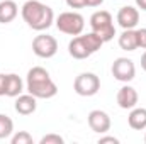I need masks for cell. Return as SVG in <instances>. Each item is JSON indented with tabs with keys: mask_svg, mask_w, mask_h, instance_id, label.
Segmentation results:
<instances>
[{
	"mask_svg": "<svg viewBox=\"0 0 146 144\" xmlns=\"http://www.w3.org/2000/svg\"><path fill=\"white\" fill-rule=\"evenodd\" d=\"M26 90L36 98H53L58 93L56 83L51 80L48 70H44L42 66H34L27 71Z\"/></svg>",
	"mask_w": 146,
	"mask_h": 144,
	"instance_id": "7a4b0ae2",
	"label": "cell"
},
{
	"mask_svg": "<svg viewBox=\"0 0 146 144\" xmlns=\"http://www.w3.org/2000/svg\"><path fill=\"white\" fill-rule=\"evenodd\" d=\"M115 19L122 29H134L139 22V10L133 5H124L119 9Z\"/></svg>",
	"mask_w": 146,
	"mask_h": 144,
	"instance_id": "9c48e42d",
	"label": "cell"
},
{
	"mask_svg": "<svg viewBox=\"0 0 146 144\" xmlns=\"http://www.w3.org/2000/svg\"><path fill=\"white\" fill-rule=\"evenodd\" d=\"M15 112L21 115H31L34 114L37 108V98L31 93H21L19 97H15Z\"/></svg>",
	"mask_w": 146,
	"mask_h": 144,
	"instance_id": "8fae6325",
	"label": "cell"
},
{
	"mask_svg": "<svg viewBox=\"0 0 146 144\" xmlns=\"http://www.w3.org/2000/svg\"><path fill=\"white\" fill-rule=\"evenodd\" d=\"M41 144H63L65 143V139L60 136V134H46V136H42L41 137Z\"/></svg>",
	"mask_w": 146,
	"mask_h": 144,
	"instance_id": "ffe728a7",
	"label": "cell"
},
{
	"mask_svg": "<svg viewBox=\"0 0 146 144\" xmlns=\"http://www.w3.org/2000/svg\"><path fill=\"white\" fill-rule=\"evenodd\" d=\"M90 27L92 32H95L104 42H109L115 36V26H114V19L107 10H97L92 14L90 17Z\"/></svg>",
	"mask_w": 146,
	"mask_h": 144,
	"instance_id": "3957f363",
	"label": "cell"
},
{
	"mask_svg": "<svg viewBox=\"0 0 146 144\" xmlns=\"http://www.w3.org/2000/svg\"><path fill=\"white\" fill-rule=\"evenodd\" d=\"M87 122H88V127H90L94 132H97V134H106V132H109L110 126H112L109 114L104 112V110H99V108H95V110H92V112L88 114Z\"/></svg>",
	"mask_w": 146,
	"mask_h": 144,
	"instance_id": "ba28073f",
	"label": "cell"
},
{
	"mask_svg": "<svg viewBox=\"0 0 146 144\" xmlns=\"http://www.w3.org/2000/svg\"><path fill=\"white\" fill-rule=\"evenodd\" d=\"M110 71L117 81L129 83L136 76V66H134V61L129 58H117V59H114Z\"/></svg>",
	"mask_w": 146,
	"mask_h": 144,
	"instance_id": "52a82bcc",
	"label": "cell"
},
{
	"mask_svg": "<svg viewBox=\"0 0 146 144\" xmlns=\"http://www.w3.org/2000/svg\"><path fill=\"white\" fill-rule=\"evenodd\" d=\"M33 53L37 58L49 59L58 53V41L49 34H39L33 39Z\"/></svg>",
	"mask_w": 146,
	"mask_h": 144,
	"instance_id": "8992f818",
	"label": "cell"
},
{
	"mask_svg": "<svg viewBox=\"0 0 146 144\" xmlns=\"http://www.w3.org/2000/svg\"><path fill=\"white\" fill-rule=\"evenodd\" d=\"M141 68L146 71V51L143 53V56H141Z\"/></svg>",
	"mask_w": 146,
	"mask_h": 144,
	"instance_id": "4316f807",
	"label": "cell"
},
{
	"mask_svg": "<svg viewBox=\"0 0 146 144\" xmlns=\"http://www.w3.org/2000/svg\"><path fill=\"white\" fill-rule=\"evenodd\" d=\"M14 134V120L5 115L0 114V139H7Z\"/></svg>",
	"mask_w": 146,
	"mask_h": 144,
	"instance_id": "e0dca14e",
	"label": "cell"
},
{
	"mask_svg": "<svg viewBox=\"0 0 146 144\" xmlns=\"http://www.w3.org/2000/svg\"><path fill=\"white\" fill-rule=\"evenodd\" d=\"M10 143L12 144H33L34 139H33V136L27 131H19V132L10 136Z\"/></svg>",
	"mask_w": 146,
	"mask_h": 144,
	"instance_id": "d6986e66",
	"label": "cell"
},
{
	"mask_svg": "<svg viewBox=\"0 0 146 144\" xmlns=\"http://www.w3.org/2000/svg\"><path fill=\"white\" fill-rule=\"evenodd\" d=\"M73 90L80 97H94L100 90V78L95 73H80L73 81Z\"/></svg>",
	"mask_w": 146,
	"mask_h": 144,
	"instance_id": "5b68a950",
	"label": "cell"
},
{
	"mask_svg": "<svg viewBox=\"0 0 146 144\" xmlns=\"http://www.w3.org/2000/svg\"><path fill=\"white\" fill-rule=\"evenodd\" d=\"M68 53H70V56L75 58V59H87L88 56H92V53H90V49L87 48L85 39H83L82 34H80V36H75L72 41H70V44H68Z\"/></svg>",
	"mask_w": 146,
	"mask_h": 144,
	"instance_id": "7c38bea8",
	"label": "cell"
},
{
	"mask_svg": "<svg viewBox=\"0 0 146 144\" xmlns=\"http://www.w3.org/2000/svg\"><path fill=\"white\" fill-rule=\"evenodd\" d=\"M5 83H7V75L0 73V97L5 95Z\"/></svg>",
	"mask_w": 146,
	"mask_h": 144,
	"instance_id": "cb8c5ba5",
	"label": "cell"
},
{
	"mask_svg": "<svg viewBox=\"0 0 146 144\" xmlns=\"http://www.w3.org/2000/svg\"><path fill=\"white\" fill-rule=\"evenodd\" d=\"M21 15L31 29L39 31V32L49 29L54 22L53 9L39 0H27L21 9Z\"/></svg>",
	"mask_w": 146,
	"mask_h": 144,
	"instance_id": "6da1fadb",
	"label": "cell"
},
{
	"mask_svg": "<svg viewBox=\"0 0 146 144\" xmlns=\"http://www.w3.org/2000/svg\"><path fill=\"white\" fill-rule=\"evenodd\" d=\"M136 39H138V48L146 49V27L136 29Z\"/></svg>",
	"mask_w": 146,
	"mask_h": 144,
	"instance_id": "44dd1931",
	"label": "cell"
},
{
	"mask_svg": "<svg viewBox=\"0 0 146 144\" xmlns=\"http://www.w3.org/2000/svg\"><path fill=\"white\" fill-rule=\"evenodd\" d=\"M134 2H136L138 9H141V10H145L146 12V0H134Z\"/></svg>",
	"mask_w": 146,
	"mask_h": 144,
	"instance_id": "484cf974",
	"label": "cell"
},
{
	"mask_svg": "<svg viewBox=\"0 0 146 144\" xmlns=\"http://www.w3.org/2000/svg\"><path fill=\"white\" fill-rule=\"evenodd\" d=\"M66 5L70 9H83L87 7V0H66Z\"/></svg>",
	"mask_w": 146,
	"mask_h": 144,
	"instance_id": "7402d4cb",
	"label": "cell"
},
{
	"mask_svg": "<svg viewBox=\"0 0 146 144\" xmlns=\"http://www.w3.org/2000/svg\"><path fill=\"white\" fill-rule=\"evenodd\" d=\"M145 143H146V134H145Z\"/></svg>",
	"mask_w": 146,
	"mask_h": 144,
	"instance_id": "83f0119b",
	"label": "cell"
},
{
	"mask_svg": "<svg viewBox=\"0 0 146 144\" xmlns=\"http://www.w3.org/2000/svg\"><path fill=\"white\" fill-rule=\"evenodd\" d=\"M24 92V81L19 75L15 73H9L7 75V83H5V97H19Z\"/></svg>",
	"mask_w": 146,
	"mask_h": 144,
	"instance_id": "4fadbf2b",
	"label": "cell"
},
{
	"mask_svg": "<svg viewBox=\"0 0 146 144\" xmlns=\"http://www.w3.org/2000/svg\"><path fill=\"white\" fill-rule=\"evenodd\" d=\"M19 14V7L14 0L0 2V24H10Z\"/></svg>",
	"mask_w": 146,
	"mask_h": 144,
	"instance_id": "9a60e30c",
	"label": "cell"
},
{
	"mask_svg": "<svg viewBox=\"0 0 146 144\" xmlns=\"http://www.w3.org/2000/svg\"><path fill=\"white\" fill-rule=\"evenodd\" d=\"M127 124L134 131H145L146 129V108L145 107L131 108V112L127 115Z\"/></svg>",
	"mask_w": 146,
	"mask_h": 144,
	"instance_id": "5bb4252c",
	"label": "cell"
},
{
	"mask_svg": "<svg viewBox=\"0 0 146 144\" xmlns=\"http://www.w3.org/2000/svg\"><path fill=\"white\" fill-rule=\"evenodd\" d=\"M102 3H104V0H87V7H99Z\"/></svg>",
	"mask_w": 146,
	"mask_h": 144,
	"instance_id": "d4e9b609",
	"label": "cell"
},
{
	"mask_svg": "<svg viewBox=\"0 0 146 144\" xmlns=\"http://www.w3.org/2000/svg\"><path fill=\"white\" fill-rule=\"evenodd\" d=\"M54 24L58 27L60 32L68 34V36H80L85 29V19L82 14L75 12V10H68V12H61L56 19Z\"/></svg>",
	"mask_w": 146,
	"mask_h": 144,
	"instance_id": "277c9868",
	"label": "cell"
},
{
	"mask_svg": "<svg viewBox=\"0 0 146 144\" xmlns=\"http://www.w3.org/2000/svg\"><path fill=\"white\" fill-rule=\"evenodd\" d=\"M115 100H117V105H119L121 108H124V110H131V108H134L136 105H138L139 95H138L136 88H133L131 85H124V87L119 88Z\"/></svg>",
	"mask_w": 146,
	"mask_h": 144,
	"instance_id": "30bf717a",
	"label": "cell"
},
{
	"mask_svg": "<svg viewBox=\"0 0 146 144\" xmlns=\"http://www.w3.org/2000/svg\"><path fill=\"white\" fill-rule=\"evenodd\" d=\"M119 48L124 51H136L138 49V39H136V29H124L119 36Z\"/></svg>",
	"mask_w": 146,
	"mask_h": 144,
	"instance_id": "2e32d148",
	"label": "cell"
},
{
	"mask_svg": "<svg viewBox=\"0 0 146 144\" xmlns=\"http://www.w3.org/2000/svg\"><path fill=\"white\" fill-rule=\"evenodd\" d=\"M82 36H83L85 44H87V48L90 49V53H92V54H94V53H97V51L102 48V44H104V41L97 36L95 32H87V34H82Z\"/></svg>",
	"mask_w": 146,
	"mask_h": 144,
	"instance_id": "ac0fdd59",
	"label": "cell"
},
{
	"mask_svg": "<svg viewBox=\"0 0 146 144\" xmlns=\"http://www.w3.org/2000/svg\"><path fill=\"white\" fill-rule=\"evenodd\" d=\"M99 144H119V139L114 136H102L99 139Z\"/></svg>",
	"mask_w": 146,
	"mask_h": 144,
	"instance_id": "603a6c76",
	"label": "cell"
}]
</instances>
